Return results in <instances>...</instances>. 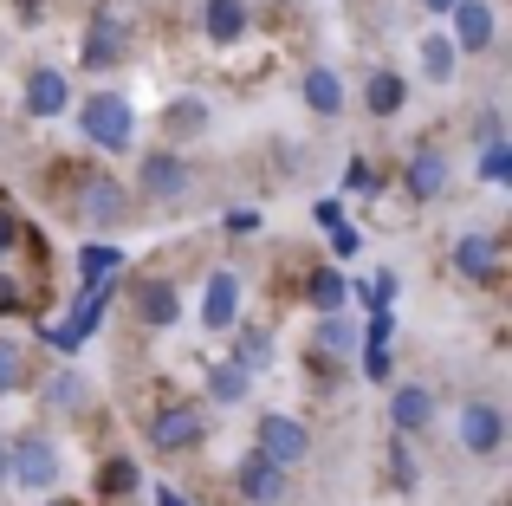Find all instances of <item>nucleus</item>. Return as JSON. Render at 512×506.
Masks as SVG:
<instances>
[{
	"label": "nucleus",
	"instance_id": "79ce46f5",
	"mask_svg": "<svg viewBox=\"0 0 512 506\" xmlns=\"http://www.w3.org/2000/svg\"><path fill=\"white\" fill-rule=\"evenodd\" d=\"M156 506H182V500H175V494H169V487H163V494H156Z\"/></svg>",
	"mask_w": 512,
	"mask_h": 506
},
{
	"label": "nucleus",
	"instance_id": "6ab92c4d",
	"mask_svg": "<svg viewBox=\"0 0 512 506\" xmlns=\"http://www.w3.org/2000/svg\"><path fill=\"white\" fill-rule=\"evenodd\" d=\"M305 104H312L318 117H338L344 111V85H338L331 65H312V72H305Z\"/></svg>",
	"mask_w": 512,
	"mask_h": 506
},
{
	"label": "nucleus",
	"instance_id": "72a5a7b5",
	"mask_svg": "<svg viewBox=\"0 0 512 506\" xmlns=\"http://www.w3.org/2000/svg\"><path fill=\"white\" fill-rule=\"evenodd\" d=\"M474 137H480V143H487V150H493V143H506V137H500V111H480V124H474Z\"/></svg>",
	"mask_w": 512,
	"mask_h": 506
},
{
	"label": "nucleus",
	"instance_id": "ea45409f",
	"mask_svg": "<svg viewBox=\"0 0 512 506\" xmlns=\"http://www.w3.org/2000/svg\"><path fill=\"white\" fill-rule=\"evenodd\" d=\"M13 299H20V292H13V279H0V305H13Z\"/></svg>",
	"mask_w": 512,
	"mask_h": 506
},
{
	"label": "nucleus",
	"instance_id": "bb28decb",
	"mask_svg": "<svg viewBox=\"0 0 512 506\" xmlns=\"http://www.w3.org/2000/svg\"><path fill=\"white\" fill-rule=\"evenodd\" d=\"M98 494H137V461H104V474H98Z\"/></svg>",
	"mask_w": 512,
	"mask_h": 506
},
{
	"label": "nucleus",
	"instance_id": "1a4fd4ad",
	"mask_svg": "<svg viewBox=\"0 0 512 506\" xmlns=\"http://www.w3.org/2000/svg\"><path fill=\"white\" fill-rule=\"evenodd\" d=\"M234 312H240V273L234 266H214L208 292H201V331H227Z\"/></svg>",
	"mask_w": 512,
	"mask_h": 506
},
{
	"label": "nucleus",
	"instance_id": "4c0bfd02",
	"mask_svg": "<svg viewBox=\"0 0 512 506\" xmlns=\"http://www.w3.org/2000/svg\"><path fill=\"white\" fill-rule=\"evenodd\" d=\"M13 241H20V221H13V215H7V208H0V253H7Z\"/></svg>",
	"mask_w": 512,
	"mask_h": 506
},
{
	"label": "nucleus",
	"instance_id": "2eb2a0df",
	"mask_svg": "<svg viewBox=\"0 0 512 506\" xmlns=\"http://www.w3.org/2000/svg\"><path fill=\"white\" fill-rule=\"evenodd\" d=\"M454 266H461L467 279H493L500 273V241H493V234H461V241H454Z\"/></svg>",
	"mask_w": 512,
	"mask_h": 506
},
{
	"label": "nucleus",
	"instance_id": "f8f14e48",
	"mask_svg": "<svg viewBox=\"0 0 512 506\" xmlns=\"http://www.w3.org/2000/svg\"><path fill=\"white\" fill-rule=\"evenodd\" d=\"M402 182H409L415 202H435V195L448 189V156H441V150H415L409 169H402Z\"/></svg>",
	"mask_w": 512,
	"mask_h": 506
},
{
	"label": "nucleus",
	"instance_id": "f03ea898",
	"mask_svg": "<svg viewBox=\"0 0 512 506\" xmlns=\"http://www.w3.org/2000/svg\"><path fill=\"white\" fill-rule=\"evenodd\" d=\"M7 474H13V487H26V494H46V487L59 481V455H52V442L39 429H26L20 442L7 448Z\"/></svg>",
	"mask_w": 512,
	"mask_h": 506
},
{
	"label": "nucleus",
	"instance_id": "a211bd4d",
	"mask_svg": "<svg viewBox=\"0 0 512 506\" xmlns=\"http://www.w3.org/2000/svg\"><path fill=\"white\" fill-rule=\"evenodd\" d=\"M78 215L85 221H124V189H117L111 176H91L85 189H78Z\"/></svg>",
	"mask_w": 512,
	"mask_h": 506
},
{
	"label": "nucleus",
	"instance_id": "dca6fc26",
	"mask_svg": "<svg viewBox=\"0 0 512 506\" xmlns=\"http://www.w3.org/2000/svg\"><path fill=\"white\" fill-rule=\"evenodd\" d=\"M201 33H208L214 46H234V39L247 33V7H240V0H201Z\"/></svg>",
	"mask_w": 512,
	"mask_h": 506
},
{
	"label": "nucleus",
	"instance_id": "393cba45",
	"mask_svg": "<svg viewBox=\"0 0 512 506\" xmlns=\"http://www.w3.org/2000/svg\"><path fill=\"white\" fill-rule=\"evenodd\" d=\"M201 124H208V104H201V98H175L169 104V130H175V137H195Z\"/></svg>",
	"mask_w": 512,
	"mask_h": 506
},
{
	"label": "nucleus",
	"instance_id": "20e7f679",
	"mask_svg": "<svg viewBox=\"0 0 512 506\" xmlns=\"http://www.w3.org/2000/svg\"><path fill=\"white\" fill-rule=\"evenodd\" d=\"M260 461H273V468H299L305 455H312V429L292 416H260V448H253Z\"/></svg>",
	"mask_w": 512,
	"mask_h": 506
},
{
	"label": "nucleus",
	"instance_id": "9d476101",
	"mask_svg": "<svg viewBox=\"0 0 512 506\" xmlns=\"http://www.w3.org/2000/svg\"><path fill=\"white\" fill-rule=\"evenodd\" d=\"M454 52H487L493 46V7L487 0H454V33H448Z\"/></svg>",
	"mask_w": 512,
	"mask_h": 506
},
{
	"label": "nucleus",
	"instance_id": "412c9836",
	"mask_svg": "<svg viewBox=\"0 0 512 506\" xmlns=\"http://www.w3.org/2000/svg\"><path fill=\"white\" fill-rule=\"evenodd\" d=\"M247 390H253V377L240 364H214L208 370V396L214 403H247Z\"/></svg>",
	"mask_w": 512,
	"mask_h": 506
},
{
	"label": "nucleus",
	"instance_id": "a19ab883",
	"mask_svg": "<svg viewBox=\"0 0 512 506\" xmlns=\"http://www.w3.org/2000/svg\"><path fill=\"white\" fill-rule=\"evenodd\" d=\"M422 7H428V13H454V0H422Z\"/></svg>",
	"mask_w": 512,
	"mask_h": 506
},
{
	"label": "nucleus",
	"instance_id": "c03bdc74",
	"mask_svg": "<svg viewBox=\"0 0 512 506\" xmlns=\"http://www.w3.org/2000/svg\"><path fill=\"white\" fill-rule=\"evenodd\" d=\"M59 506H65V500H59Z\"/></svg>",
	"mask_w": 512,
	"mask_h": 506
},
{
	"label": "nucleus",
	"instance_id": "a878e982",
	"mask_svg": "<svg viewBox=\"0 0 512 506\" xmlns=\"http://www.w3.org/2000/svg\"><path fill=\"white\" fill-rule=\"evenodd\" d=\"M370 111H376V117L402 111V78H396V72H376V78H370Z\"/></svg>",
	"mask_w": 512,
	"mask_h": 506
},
{
	"label": "nucleus",
	"instance_id": "f257e3e1",
	"mask_svg": "<svg viewBox=\"0 0 512 506\" xmlns=\"http://www.w3.org/2000/svg\"><path fill=\"white\" fill-rule=\"evenodd\" d=\"M85 137L98 143V150H111V156H124L130 143H137V111H130L117 91H98V98L85 104Z\"/></svg>",
	"mask_w": 512,
	"mask_h": 506
},
{
	"label": "nucleus",
	"instance_id": "39448f33",
	"mask_svg": "<svg viewBox=\"0 0 512 506\" xmlns=\"http://www.w3.org/2000/svg\"><path fill=\"white\" fill-rule=\"evenodd\" d=\"M104 305H111V279H98V286L78 299V312H72V325H46V344H59V351H78V344L91 338V331L104 325Z\"/></svg>",
	"mask_w": 512,
	"mask_h": 506
},
{
	"label": "nucleus",
	"instance_id": "0eeeda50",
	"mask_svg": "<svg viewBox=\"0 0 512 506\" xmlns=\"http://www.w3.org/2000/svg\"><path fill=\"white\" fill-rule=\"evenodd\" d=\"M124 46H130V20L117 7H104L98 20H91V33H85V65H91V72H104V65L124 59Z\"/></svg>",
	"mask_w": 512,
	"mask_h": 506
},
{
	"label": "nucleus",
	"instance_id": "c9c22d12",
	"mask_svg": "<svg viewBox=\"0 0 512 506\" xmlns=\"http://www.w3.org/2000/svg\"><path fill=\"white\" fill-rule=\"evenodd\" d=\"M396 292H402V279H396V273H383V279H376V292H370V299H376V312H389V299H396Z\"/></svg>",
	"mask_w": 512,
	"mask_h": 506
},
{
	"label": "nucleus",
	"instance_id": "cd10ccee",
	"mask_svg": "<svg viewBox=\"0 0 512 506\" xmlns=\"http://www.w3.org/2000/svg\"><path fill=\"white\" fill-rule=\"evenodd\" d=\"M46 403H52V409H78V403H85V383H78V370H59V377L46 383Z\"/></svg>",
	"mask_w": 512,
	"mask_h": 506
},
{
	"label": "nucleus",
	"instance_id": "37998d69",
	"mask_svg": "<svg viewBox=\"0 0 512 506\" xmlns=\"http://www.w3.org/2000/svg\"><path fill=\"white\" fill-rule=\"evenodd\" d=\"M0 481H7V448H0Z\"/></svg>",
	"mask_w": 512,
	"mask_h": 506
},
{
	"label": "nucleus",
	"instance_id": "423d86ee",
	"mask_svg": "<svg viewBox=\"0 0 512 506\" xmlns=\"http://www.w3.org/2000/svg\"><path fill=\"white\" fill-rule=\"evenodd\" d=\"M461 448H474V455H500V442H506V416H500V403H461Z\"/></svg>",
	"mask_w": 512,
	"mask_h": 506
},
{
	"label": "nucleus",
	"instance_id": "f3484780",
	"mask_svg": "<svg viewBox=\"0 0 512 506\" xmlns=\"http://www.w3.org/2000/svg\"><path fill=\"white\" fill-rule=\"evenodd\" d=\"M389 422H396V429H428V422H435V396L422 390V383H402L396 396H389Z\"/></svg>",
	"mask_w": 512,
	"mask_h": 506
},
{
	"label": "nucleus",
	"instance_id": "e433bc0d",
	"mask_svg": "<svg viewBox=\"0 0 512 506\" xmlns=\"http://www.w3.org/2000/svg\"><path fill=\"white\" fill-rule=\"evenodd\" d=\"M344 189H376V176H370V163H350V169H344Z\"/></svg>",
	"mask_w": 512,
	"mask_h": 506
},
{
	"label": "nucleus",
	"instance_id": "4be33fe9",
	"mask_svg": "<svg viewBox=\"0 0 512 506\" xmlns=\"http://www.w3.org/2000/svg\"><path fill=\"white\" fill-rule=\"evenodd\" d=\"M454 59H461V52L448 46V33H428L422 39V72L435 78V85H441V78H454Z\"/></svg>",
	"mask_w": 512,
	"mask_h": 506
},
{
	"label": "nucleus",
	"instance_id": "b1692460",
	"mask_svg": "<svg viewBox=\"0 0 512 506\" xmlns=\"http://www.w3.org/2000/svg\"><path fill=\"white\" fill-rule=\"evenodd\" d=\"M389 487H402V494H415V487H422V468H415L409 442H396V448H389Z\"/></svg>",
	"mask_w": 512,
	"mask_h": 506
},
{
	"label": "nucleus",
	"instance_id": "9b49d317",
	"mask_svg": "<svg viewBox=\"0 0 512 506\" xmlns=\"http://www.w3.org/2000/svg\"><path fill=\"white\" fill-rule=\"evenodd\" d=\"M137 318L150 331H169L175 318H182V292H175L169 279H143V286H137Z\"/></svg>",
	"mask_w": 512,
	"mask_h": 506
},
{
	"label": "nucleus",
	"instance_id": "6e6552de",
	"mask_svg": "<svg viewBox=\"0 0 512 506\" xmlns=\"http://www.w3.org/2000/svg\"><path fill=\"white\" fill-rule=\"evenodd\" d=\"M188 182H195V176H188V163L175 150H150V156H143V195H150V202H182Z\"/></svg>",
	"mask_w": 512,
	"mask_h": 506
},
{
	"label": "nucleus",
	"instance_id": "f704fd0d",
	"mask_svg": "<svg viewBox=\"0 0 512 506\" xmlns=\"http://www.w3.org/2000/svg\"><path fill=\"white\" fill-rule=\"evenodd\" d=\"M331 247H338V260H350V253L363 247V234L357 228H331Z\"/></svg>",
	"mask_w": 512,
	"mask_h": 506
},
{
	"label": "nucleus",
	"instance_id": "4468645a",
	"mask_svg": "<svg viewBox=\"0 0 512 506\" xmlns=\"http://www.w3.org/2000/svg\"><path fill=\"white\" fill-rule=\"evenodd\" d=\"M240 494H247L253 506H273L279 494H286V468H273V461L247 455V461H240Z\"/></svg>",
	"mask_w": 512,
	"mask_h": 506
},
{
	"label": "nucleus",
	"instance_id": "aec40b11",
	"mask_svg": "<svg viewBox=\"0 0 512 506\" xmlns=\"http://www.w3.org/2000/svg\"><path fill=\"white\" fill-rule=\"evenodd\" d=\"M312 338L325 344L331 357H357V344H363V338H357V325H350V318H338V312H325V318H318V331H312Z\"/></svg>",
	"mask_w": 512,
	"mask_h": 506
},
{
	"label": "nucleus",
	"instance_id": "7ed1b4c3",
	"mask_svg": "<svg viewBox=\"0 0 512 506\" xmlns=\"http://www.w3.org/2000/svg\"><path fill=\"white\" fill-rule=\"evenodd\" d=\"M201 435H208L201 403H169V409L150 416V448H163V455H182V448H195Z\"/></svg>",
	"mask_w": 512,
	"mask_h": 506
},
{
	"label": "nucleus",
	"instance_id": "7c9ffc66",
	"mask_svg": "<svg viewBox=\"0 0 512 506\" xmlns=\"http://www.w3.org/2000/svg\"><path fill=\"white\" fill-rule=\"evenodd\" d=\"M344 273H318L312 279V305H318V312H338V305H344Z\"/></svg>",
	"mask_w": 512,
	"mask_h": 506
},
{
	"label": "nucleus",
	"instance_id": "ddd939ff",
	"mask_svg": "<svg viewBox=\"0 0 512 506\" xmlns=\"http://www.w3.org/2000/svg\"><path fill=\"white\" fill-rule=\"evenodd\" d=\"M65 78L52 72V65H33V78H26V117H59L65 111Z\"/></svg>",
	"mask_w": 512,
	"mask_h": 506
},
{
	"label": "nucleus",
	"instance_id": "c85d7f7f",
	"mask_svg": "<svg viewBox=\"0 0 512 506\" xmlns=\"http://www.w3.org/2000/svg\"><path fill=\"white\" fill-rule=\"evenodd\" d=\"M78 266H85V279L98 286V279H111L117 266H124V253H117V247H85V253H78Z\"/></svg>",
	"mask_w": 512,
	"mask_h": 506
},
{
	"label": "nucleus",
	"instance_id": "5701e85b",
	"mask_svg": "<svg viewBox=\"0 0 512 506\" xmlns=\"http://www.w3.org/2000/svg\"><path fill=\"white\" fill-rule=\"evenodd\" d=\"M234 364L247 370V377H253V370H266V364H273V331H260V325L240 331V357H234Z\"/></svg>",
	"mask_w": 512,
	"mask_h": 506
},
{
	"label": "nucleus",
	"instance_id": "473e14b6",
	"mask_svg": "<svg viewBox=\"0 0 512 506\" xmlns=\"http://www.w3.org/2000/svg\"><path fill=\"white\" fill-rule=\"evenodd\" d=\"M260 208H234V215H227V234H234V241H247V234H260Z\"/></svg>",
	"mask_w": 512,
	"mask_h": 506
},
{
	"label": "nucleus",
	"instance_id": "2f4dec72",
	"mask_svg": "<svg viewBox=\"0 0 512 506\" xmlns=\"http://www.w3.org/2000/svg\"><path fill=\"white\" fill-rule=\"evenodd\" d=\"M480 182H512V150L506 143H493V150L480 156Z\"/></svg>",
	"mask_w": 512,
	"mask_h": 506
},
{
	"label": "nucleus",
	"instance_id": "58836bf2",
	"mask_svg": "<svg viewBox=\"0 0 512 506\" xmlns=\"http://www.w3.org/2000/svg\"><path fill=\"white\" fill-rule=\"evenodd\" d=\"M312 221H318V228H344V221H338V202H318Z\"/></svg>",
	"mask_w": 512,
	"mask_h": 506
},
{
	"label": "nucleus",
	"instance_id": "c756f323",
	"mask_svg": "<svg viewBox=\"0 0 512 506\" xmlns=\"http://www.w3.org/2000/svg\"><path fill=\"white\" fill-rule=\"evenodd\" d=\"M20 377H26L20 344H13V338H0V396H13V390H20Z\"/></svg>",
	"mask_w": 512,
	"mask_h": 506
}]
</instances>
